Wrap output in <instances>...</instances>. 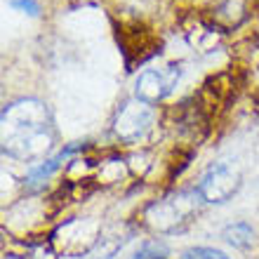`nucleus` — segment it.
<instances>
[{"label":"nucleus","mask_w":259,"mask_h":259,"mask_svg":"<svg viewBox=\"0 0 259 259\" xmlns=\"http://www.w3.org/2000/svg\"><path fill=\"white\" fill-rule=\"evenodd\" d=\"M238 172H233L226 163H217L203 175L200 184H198V196L203 198L205 203H224L238 191Z\"/></svg>","instance_id":"obj_1"},{"label":"nucleus","mask_w":259,"mask_h":259,"mask_svg":"<svg viewBox=\"0 0 259 259\" xmlns=\"http://www.w3.org/2000/svg\"><path fill=\"white\" fill-rule=\"evenodd\" d=\"M179 80V71L175 66L167 68H146L137 78V90L135 95L139 102L144 104H158L172 92L175 82Z\"/></svg>","instance_id":"obj_2"},{"label":"nucleus","mask_w":259,"mask_h":259,"mask_svg":"<svg viewBox=\"0 0 259 259\" xmlns=\"http://www.w3.org/2000/svg\"><path fill=\"white\" fill-rule=\"evenodd\" d=\"M153 123V113H151L149 104L144 102H127L123 104V109L118 111L116 118V132L118 137H123L125 142H137L139 137L146 135V130Z\"/></svg>","instance_id":"obj_3"},{"label":"nucleus","mask_w":259,"mask_h":259,"mask_svg":"<svg viewBox=\"0 0 259 259\" xmlns=\"http://www.w3.org/2000/svg\"><path fill=\"white\" fill-rule=\"evenodd\" d=\"M80 149H82L80 144H75V146H66V149H62L55 158H48V160H45L42 165H38V167H33V170L28 172V175H26V182H28V184H40V182L50 179L57 170H59V165H62L68 156H73L75 151H80Z\"/></svg>","instance_id":"obj_4"},{"label":"nucleus","mask_w":259,"mask_h":259,"mask_svg":"<svg viewBox=\"0 0 259 259\" xmlns=\"http://www.w3.org/2000/svg\"><path fill=\"white\" fill-rule=\"evenodd\" d=\"M224 238L226 243H231L233 247H247L254 238L252 226L245 224V222H238V224H231L224 229Z\"/></svg>","instance_id":"obj_5"},{"label":"nucleus","mask_w":259,"mask_h":259,"mask_svg":"<svg viewBox=\"0 0 259 259\" xmlns=\"http://www.w3.org/2000/svg\"><path fill=\"white\" fill-rule=\"evenodd\" d=\"M167 257H170V250H167L163 240H146L132 254V259H167Z\"/></svg>","instance_id":"obj_6"},{"label":"nucleus","mask_w":259,"mask_h":259,"mask_svg":"<svg viewBox=\"0 0 259 259\" xmlns=\"http://www.w3.org/2000/svg\"><path fill=\"white\" fill-rule=\"evenodd\" d=\"M182 259H231V257H226L222 250H214V247L198 245V247L184 250V252H182Z\"/></svg>","instance_id":"obj_7"},{"label":"nucleus","mask_w":259,"mask_h":259,"mask_svg":"<svg viewBox=\"0 0 259 259\" xmlns=\"http://www.w3.org/2000/svg\"><path fill=\"white\" fill-rule=\"evenodd\" d=\"M10 7L19 10V12L31 14V17H38V14H40V5H38V0H10Z\"/></svg>","instance_id":"obj_8"}]
</instances>
